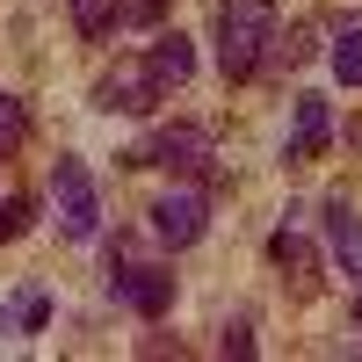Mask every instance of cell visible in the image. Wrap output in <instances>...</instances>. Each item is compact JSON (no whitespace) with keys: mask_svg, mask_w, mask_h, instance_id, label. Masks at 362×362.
Segmentation results:
<instances>
[{"mask_svg":"<svg viewBox=\"0 0 362 362\" xmlns=\"http://www.w3.org/2000/svg\"><path fill=\"white\" fill-rule=\"evenodd\" d=\"M145 66H153L160 95H167V87H181V80L196 73V44L181 37V29H160V37H153V51H145Z\"/></svg>","mask_w":362,"mask_h":362,"instance_id":"cell-8","label":"cell"},{"mask_svg":"<svg viewBox=\"0 0 362 362\" xmlns=\"http://www.w3.org/2000/svg\"><path fill=\"white\" fill-rule=\"evenodd\" d=\"M319 51V29L312 22H290V37H268V66H305Z\"/></svg>","mask_w":362,"mask_h":362,"instance_id":"cell-12","label":"cell"},{"mask_svg":"<svg viewBox=\"0 0 362 362\" xmlns=\"http://www.w3.org/2000/svg\"><path fill=\"white\" fill-rule=\"evenodd\" d=\"M203 160H210V131L203 124H160L138 153H124V167H167V174H196Z\"/></svg>","mask_w":362,"mask_h":362,"instance_id":"cell-4","label":"cell"},{"mask_svg":"<svg viewBox=\"0 0 362 362\" xmlns=\"http://www.w3.org/2000/svg\"><path fill=\"white\" fill-rule=\"evenodd\" d=\"M51 203H58V232L66 239H95L102 232V196H95L87 160H58L51 167Z\"/></svg>","mask_w":362,"mask_h":362,"instance_id":"cell-3","label":"cell"},{"mask_svg":"<svg viewBox=\"0 0 362 362\" xmlns=\"http://www.w3.org/2000/svg\"><path fill=\"white\" fill-rule=\"evenodd\" d=\"M167 0H124V15H160Z\"/></svg>","mask_w":362,"mask_h":362,"instance_id":"cell-18","label":"cell"},{"mask_svg":"<svg viewBox=\"0 0 362 362\" xmlns=\"http://www.w3.org/2000/svg\"><path fill=\"white\" fill-rule=\"evenodd\" d=\"M326 138H334V109H326V95H297L290 109V145H283V160L290 167H305L326 153Z\"/></svg>","mask_w":362,"mask_h":362,"instance_id":"cell-7","label":"cell"},{"mask_svg":"<svg viewBox=\"0 0 362 362\" xmlns=\"http://www.w3.org/2000/svg\"><path fill=\"white\" fill-rule=\"evenodd\" d=\"M225 355H254V319H225Z\"/></svg>","mask_w":362,"mask_h":362,"instance_id":"cell-17","label":"cell"},{"mask_svg":"<svg viewBox=\"0 0 362 362\" xmlns=\"http://www.w3.org/2000/svg\"><path fill=\"white\" fill-rule=\"evenodd\" d=\"M44 319H51V297L44 290H22L8 312H0V334H44Z\"/></svg>","mask_w":362,"mask_h":362,"instance_id":"cell-11","label":"cell"},{"mask_svg":"<svg viewBox=\"0 0 362 362\" xmlns=\"http://www.w3.org/2000/svg\"><path fill=\"white\" fill-rule=\"evenodd\" d=\"M334 80H341V87H362V22L341 29V44H334Z\"/></svg>","mask_w":362,"mask_h":362,"instance_id":"cell-15","label":"cell"},{"mask_svg":"<svg viewBox=\"0 0 362 362\" xmlns=\"http://www.w3.org/2000/svg\"><path fill=\"white\" fill-rule=\"evenodd\" d=\"M29 218H37V203H29V196H8V203H0V239H22Z\"/></svg>","mask_w":362,"mask_h":362,"instance_id":"cell-16","label":"cell"},{"mask_svg":"<svg viewBox=\"0 0 362 362\" xmlns=\"http://www.w3.org/2000/svg\"><path fill=\"white\" fill-rule=\"evenodd\" d=\"M326 247H334V261L348 268V276H362V218L348 210V196L326 203Z\"/></svg>","mask_w":362,"mask_h":362,"instance_id":"cell-9","label":"cell"},{"mask_svg":"<svg viewBox=\"0 0 362 362\" xmlns=\"http://www.w3.org/2000/svg\"><path fill=\"white\" fill-rule=\"evenodd\" d=\"M268 261H276L283 276H297V290H312V283H319V276H312L319 261H312V247H305L297 232H276V239H268Z\"/></svg>","mask_w":362,"mask_h":362,"instance_id":"cell-10","label":"cell"},{"mask_svg":"<svg viewBox=\"0 0 362 362\" xmlns=\"http://www.w3.org/2000/svg\"><path fill=\"white\" fill-rule=\"evenodd\" d=\"M22 138H29V109H22V95H0V160H15Z\"/></svg>","mask_w":362,"mask_h":362,"instance_id":"cell-14","label":"cell"},{"mask_svg":"<svg viewBox=\"0 0 362 362\" xmlns=\"http://www.w3.org/2000/svg\"><path fill=\"white\" fill-rule=\"evenodd\" d=\"M355 326H362V276H355Z\"/></svg>","mask_w":362,"mask_h":362,"instance_id":"cell-19","label":"cell"},{"mask_svg":"<svg viewBox=\"0 0 362 362\" xmlns=\"http://www.w3.org/2000/svg\"><path fill=\"white\" fill-rule=\"evenodd\" d=\"M124 22V0H73V29L80 37H109Z\"/></svg>","mask_w":362,"mask_h":362,"instance_id":"cell-13","label":"cell"},{"mask_svg":"<svg viewBox=\"0 0 362 362\" xmlns=\"http://www.w3.org/2000/svg\"><path fill=\"white\" fill-rule=\"evenodd\" d=\"M203 225H210V203L196 189H167L153 203V239H160V247H196Z\"/></svg>","mask_w":362,"mask_h":362,"instance_id":"cell-6","label":"cell"},{"mask_svg":"<svg viewBox=\"0 0 362 362\" xmlns=\"http://www.w3.org/2000/svg\"><path fill=\"white\" fill-rule=\"evenodd\" d=\"M109 297L131 305V312H145V319H160L174 305V276H167L160 261H138L131 239H116V247H109Z\"/></svg>","mask_w":362,"mask_h":362,"instance_id":"cell-2","label":"cell"},{"mask_svg":"<svg viewBox=\"0 0 362 362\" xmlns=\"http://www.w3.org/2000/svg\"><path fill=\"white\" fill-rule=\"evenodd\" d=\"M268 37H276V8L268 0H225L218 8V66H225V80H254L268 66Z\"/></svg>","mask_w":362,"mask_h":362,"instance_id":"cell-1","label":"cell"},{"mask_svg":"<svg viewBox=\"0 0 362 362\" xmlns=\"http://www.w3.org/2000/svg\"><path fill=\"white\" fill-rule=\"evenodd\" d=\"M95 109H109V116H153L160 109L153 66H145V58H116V66L95 80Z\"/></svg>","mask_w":362,"mask_h":362,"instance_id":"cell-5","label":"cell"}]
</instances>
